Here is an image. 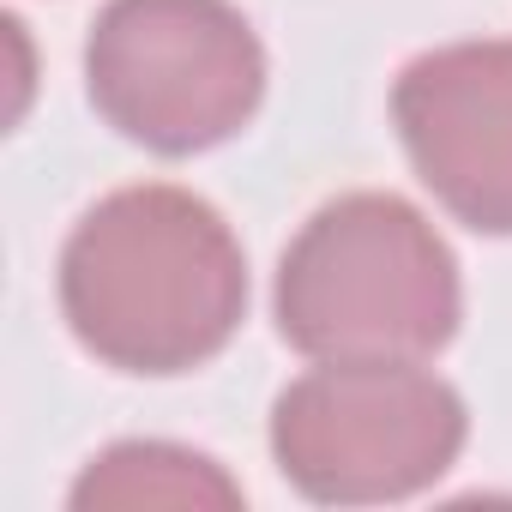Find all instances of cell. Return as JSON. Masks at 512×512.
Masks as SVG:
<instances>
[{
  "mask_svg": "<svg viewBox=\"0 0 512 512\" xmlns=\"http://www.w3.org/2000/svg\"><path fill=\"white\" fill-rule=\"evenodd\" d=\"M61 308L73 338L121 374H187L247 314V260L217 205L187 187H121L61 247Z\"/></svg>",
  "mask_w": 512,
  "mask_h": 512,
  "instance_id": "cell-1",
  "label": "cell"
},
{
  "mask_svg": "<svg viewBox=\"0 0 512 512\" xmlns=\"http://www.w3.org/2000/svg\"><path fill=\"white\" fill-rule=\"evenodd\" d=\"M464 320L458 260L398 193L320 205L278 266V332L314 362H422Z\"/></svg>",
  "mask_w": 512,
  "mask_h": 512,
  "instance_id": "cell-2",
  "label": "cell"
},
{
  "mask_svg": "<svg viewBox=\"0 0 512 512\" xmlns=\"http://www.w3.org/2000/svg\"><path fill=\"white\" fill-rule=\"evenodd\" d=\"M85 85L121 139L193 157L253 121L266 49L229 0H109L85 43Z\"/></svg>",
  "mask_w": 512,
  "mask_h": 512,
  "instance_id": "cell-3",
  "label": "cell"
},
{
  "mask_svg": "<svg viewBox=\"0 0 512 512\" xmlns=\"http://www.w3.org/2000/svg\"><path fill=\"white\" fill-rule=\"evenodd\" d=\"M464 434V398L416 362H326L272 404L278 470L320 506L410 500L452 470Z\"/></svg>",
  "mask_w": 512,
  "mask_h": 512,
  "instance_id": "cell-4",
  "label": "cell"
},
{
  "mask_svg": "<svg viewBox=\"0 0 512 512\" xmlns=\"http://www.w3.org/2000/svg\"><path fill=\"white\" fill-rule=\"evenodd\" d=\"M398 139L422 187L476 235H512V43H446L392 85Z\"/></svg>",
  "mask_w": 512,
  "mask_h": 512,
  "instance_id": "cell-5",
  "label": "cell"
},
{
  "mask_svg": "<svg viewBox=\"0 0 512 512\" xmlns=\"http://www.w3.org/2000/svg\"><path fill=\"white\" fill-rule=\"evenodd\" d=\"M73 506H241V482L223 476L217 458L169 446V440H121L85 464L73 482Z\"/></svg>",
  "mask_w": 512,
  "mask_h": 512,
  "instance_id": "cell-6",
  "label": "cell"
}]
</instances>
